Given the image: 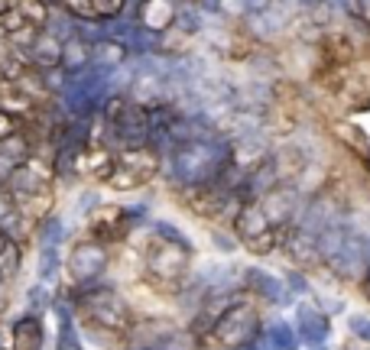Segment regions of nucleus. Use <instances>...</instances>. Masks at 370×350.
I'll list each match as a JSON object with an SVG mask.
<instances>
[{
	"label": "nucleus",
	"mask_w": 370,
	"mask_h": 350,
	"mask_svg": "<svg viewBox=\"0 0 370 350\" xmlns=\"http://www.w3.org/2000/svg\"><path fill=\"white\" fill-rule=\"evenodd\" d=\"M85 311H88V325H105V328H114V331L127 325V311L117 302V295L111 292H94L85 302Z\"/></svg>",
	"instance_id": "4"
},
{
	"label": "nucleus",
	"mask_w": 370,
	"mask_h": 350,
	"mask_svg": "<svg viewBox=\"0 0 370 350\" xmlns=\"http://www.w3.org/2000/svg\"><path fill=\"white\" fill-rule=\"evenodd\" d=\"M3 250H7V240H3V234H0V253H3Z\"/></svg>",
	"instance_id": "13"
},
{
	"label": "nucleus",
	"mask_w": 370,
	"mask_h": 350,
	"mask_svg": "<svg viewBox=\"0 0 370 350\" xmlns=\"http://www.w3.org/2000/svg\"><path fill=\"white\" fill-rule=\"evenodd\" d=\"M156 175V156L150 149H120L117 156H111V166H107L105 179L117 188H137L143 182H150Z\"/></svg>",
	"instance_id": "1"
},
{
	"label": "nucleus",
	"mask_w": 370,
	"mask_h": 350,
	"mask_svg": "<svg viewBox=\"0 0 370 350\" xmlns=\"http://www.w3.org/2000/svg\"><path fill=\"white\" fill-rule=\"evenodd\" d=\"M62 3H65V10H72L75 17H94L91 0H62Z\"/></svg>",
	"instance_id": "11"
},
{
	"label": "nucleus",
	"mask_w": 370,
	"mask_h": 350,
	"mask_svg": "<svg viewBox=\"0 0 370 350\" xmlns=\"http://www.w3.org/2000/svg\"><path fill=\"white\" fill-rule=\"evenodd\" d=\"M0 156L10 159V162H23L26 159V140L23 136H17V133L3 136V140H0Z\"/></svg>",
	"instance_id": "8"
},
{
	"label": "nucleus",
	"mask_w": 370,
	"mask_h": 350,
	"mask_svg": "<svg viewBox=\"0 0 370 350\" xmlns=\"http://www.w3.org/2000/svg\"><path fill=\"white\" fill-rule=\"evenodd\" d=\"M105 263V253L98 247H78L75 256H72V266H75V276H91L98 272V266Z\"/></svg>",
	"instance_id": "5"
},
{
	"label": "nucleus",
	"mask_w": 370,
	"mask_h": 350,
	"mask_svg": "<svg viewBox=\"0 0 370 350\" xmlns=\"http://www.w3.org/2000/svg\"><path fill=\"white\" fill-rule=\"evenodd\" d=\"M36 62H43V65L58 62V49L52 43H46V39H39V43H36Z\"/></svg>",
	"instance_id": "9"
},
{
	"label": "nucleus",
	"mask_w": 370,
	"mask_h": 350,
	"mask_svg": "<svg viewBox=\"0 0 370 350\" xmlns=\"http://www.w3.org/2000/svg\"><path fill=\"white\" fill-rule=\"evenodd\" d=\"M10 7H13V10L23 13V17L33 23L36 30H39V26L46 23V7H43L39 0H10Z\"/></svg>",
	"instance_id": "7"
},
{
	"label": "nucleus",
	"mask_w": 370,
	"mask_h": 350,
	"mask_svg": "<svg viewBox=\"0 0 370 350\" xmlns=\"http://www.w3.org/2000/svg\"><path fill=\"white\" fill-rule=\"evenodd\" d=\"M257 328V315L250 311L247 305H234L224 311V318L218 321V328H215V338L224 344V347H241L243 340L254 334Z\"/></svg>",
	"instance_id": "3"
},
{
	"label": "nucleus",
	"mask_w": 370,
	"mask_h": 350,
	"mask_svg": "<svg viewBox=\"0 0 370 350\" xmlns=\"http://www.w3.org/2000/svg\"><path fill=\"white\" fill-rule=\"evenodd\" d=\"M10 133H17V117H10L7 111H0V140L10 136Z\"/></svg>",
	"instance_id": "12"
},
{
	"label": "nucleus",
	"mask_w": 370,
	"mask_h": 350,
	"mask_svg": "<svg viewBox=\"0 0 370 350\" xmlns=\"http://www.w3.org/2000/svg\"><path fill=\"white\" fill-rule=\"evenodd\" d=\"M120 7H124V0H91L94 17H114L120 13Z\"/></svg>",
	"instance_id": "10"
},
{
	"label": "nucleus",
	"mask_w": 370,
	"mask_h": 350,
	"mask_svg": "<svg viewBox=\"0 0 370 350\" xmlns=\"http://www.w3.org/2000/svg\"><path fill=\"white\" fill-rule=\"evenodd\" d=\"M185 263H188L185 247L169 243V240L153 243L150 253H146V272H150L153 279H160V283H175V279H182Z\"/></svg>",
	"instance_id": "2"
},
{
	"label": "nucleus",
	"mask_w": 370,
	"mask_h": 350,
	"mask_svg": "<svg viewBox=\"0 0 370 350\" xmlns=\"http://www.w3.org/2000/svg\"><path fill=\"white\" fill-rule=\"evenodd\" d=\"M13 338H17V347L20 350H36L39 340H43V328H39V321H33V318H23L17 325V331H13Z\"/></svg>",
	"instance_id": "6"
}]
</instances>
